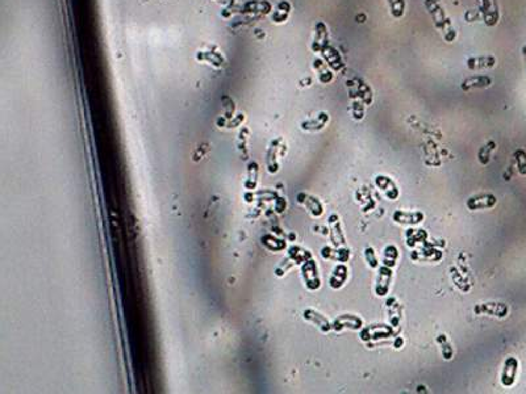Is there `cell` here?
Returning <instances> with one entry per match:
<instances>
[{
	"label": "cell",
	"mask_w": 526,
	"mask_h": 394,
	"mask_svg": "<svg viewBox=\"0 0 526 394\" xmlns=\"http://www.w3.org/2000/svg\"><path fill=\"white\" fill-rule=\"evenodd\" d=\"M517 360L515 358H508L505 362V368L503 372V384L505 386H511L515 382L516 373H517Z\"/></svg>",
	"instance_id": "cell-1"
},
{
	"label": "cell",
	"mask_w": 526,
	"mask_h": 394,
	"mask_svg": "<svg viewBox=\"0 0 526 394\" xmlns=\"http://www.w3.org/2000/svg\"><path fill=\"white\" fill-rule=\"evenodd\" d=\"M516 159H517L518 170H520L521 174H526V154L522 150H518L515 154Z\"/></svg>",
	"instance_id": "cell-4"
},
{
	"label": "cell",
	"mask_w": 526,
	"mask_h": 394,
	"mask_svg": "<svg viewBox=\"0 0 526 394\" xmlns=\"http://www.w3.org/2000/svg\"><path fill=\"white\" fill-rule=\"evenodd\" d=\"M391 6V12L395 17H400L404 13V0H388Z\"/></svg>",
	"instance_id": "cell-3"
},
{
	"label": "cell",
	"mask_w": 526,
	"mask_h": 394,
	"mask_svg": "<svg viewBox=\"0 0 526 394\" xmlns=\"http://www.w3.org/2000/svg\"><path fill=\"white\" fill-rule=\"evenodd\" d=\"M480 9H482V12L484 13L485 23H488V24H494L495 21H496V18L499 17L495 0H482Z\"/></svg>",
	"instance_id": "cell-2"
}]
</instances>
